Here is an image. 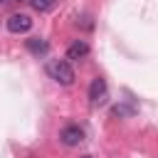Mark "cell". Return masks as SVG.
I'll return each mask as SVG.
<instances>
[{
  "mask_svg": "<svg viewBox=\"0 0 158 158\" xmlns=\"http://www.w3.org/2000/svg\"><path fill=\"white\" fill-rule=\"evenodd\" d=\"M44 72H47V77H49L52 81H57L59 86H72L74 79H77L74 67H72V62H67V59H49V62L44 64Z\"/></svg>",
  "mask_w": 158,
  "mask_h": 158,
  "instance_id": "1",
  "label": "cell"
},
{
  "mask_svg": "<svg viewBox=\"0 0 158 158\" xmlns=\"http://www.w3.org/2000/svg\"><path fill=\"white\" fill-rule=\"evenodd\" d=\"M5 27H7V32H12V35H25V32L32 30V17L25 15V12H15V15H10V17L5 20Z\"/></svg>",
  "mask_w": 158,
  "mask_h": 158,
  "instance_id": "2",
  "label": "cell"
},
{
  "mask_svg": "<svg viewBox=\"0 0 158 158\" xmlns=\"http://www.w3.org/2000/svg\"><path fill=\"white\" fill-rule=\"evenodd\" d=\"M106 79H101V77H94L91 79V84H89V101H91V106H99V104H104L106 101Z\"/></svg>",
  "mask_w": 158,
  "mask_h": 158,
  "instance_id": "3",
  "label": "cell"
},
{
  "mask_svg": "<svg viewBox=\"0 0 158 158\" xmlns=\"http://www.w3.org/2000/svg\"><path fill=\"white\" fill-rule=\"evenodd\" d=\"M59 141H62L64 146H79V143L84 141V131H81L79 126L69 123V126H64V128H62V133H59Z\"/></svg>",
  "mask_w": 158,
  "mask_h": 158,
  "instance_id": "4",
  "label": "cell"
},
{
  "mask_svg": "<svg viewBox=\"0 0 158 158\" xmlns=\"http://www.w3.org/2000/svg\"><path fill=\"white\" fill-rule=\"evenodd\" d=\"M89 54V44L84 40H74L69 47H67V62H79Z\"/></svg>",
  "mask_w": 158,
  "mask_h": 158,
  "instance_id": "5",
  "label": "cell"
},
{
  "mask_svg": "<svg viewBox=\"0 0 158 158\" xmlns=\"http://www.w3.org/2000/svg\"><path fill=\"white\" fill-rule=\"evenodd\" d=\"M27 49H30L32 54H47V42H44V40H40V37L27 40Z\"/></svg>",
  "mask_w": 158,
  "mask_h": 158,
  "instance_id": "6",
  "label": "cell"
},
{
  "mask_svg": "<svg viewBox=\"0 0 158 158\" xmlns=\"http://www.w3.org/2000/svg\"><path fill=\"white\" fill-rule=\"evenodd\" d=\"M30 5H32L37 12H49V10L57 5V0H30Z\"/></svg>",
  "mask_w": 158,
  "mask_h": 158,
  "instance_id": "7",
  "label": "cell"
},
{
  "mask_svg": "<svg viewBox=\"0 0 158 158\" xmlns=\"http://www.w3.org/2000/svg\"><path fill=\"white\" fill-rule=\"evenodd\" d=\"M7 2H17V0H0V5H7Z\"/></svg>",
  "mask_w": 158,
  "mask_h": 158,
  "instance_id": "8",
  "label": "cell"
},
{
  "mask_svg": "<svg viewBox=\"0 0 158 158\" xmlns=\"http://www.w3.org/2000/svg\"><path fill=\"white\" fill-rule=\"evenodd\" d=\"M81 158H91V156H81Z\"/></svg>",
  "mask_w": 158,
  "mask_h": 158,
  "instance_id": "9",
  "label": "cell"
}]
</instances>
